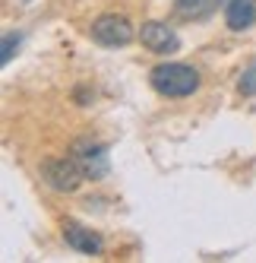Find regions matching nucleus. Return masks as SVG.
<instances>
[{"label":"nucleus","mask_w":256,"mask_h":263,"mask_svg":"<svg viewBox=\"0 0 256 263\" xmlns=\"http://www.w3.org/2000/svg\"><path fill=\"white\" fill-rule=\"evenodd\" d=\"M63 241L70 244L73 251H79V254H89V257H95L104 251V241L98 232H92L89 225H79V222H63Z\"/></svg>","instance_id":"obj_5"},{"label":"nucleus","mask_w":256,"mask_h":263,"mask_svg":"<svg viewBox=\"0 0 256 263\" xmlns=\"http://www.w3.org/2000/svg\"><path fill=\"white\" fill-rule=\"evenodd\" d=\"M237 92H241V96H256V64H250L244 73H241V83H237Z\"/></svg>","instance_id":"obj_10"},{"label":"nucleus","mask_w":256,"mask_h":263,"mask_svg":"<svg viewBox=\"0 0 256 263\" xmlns=\"http://www.w3.org/2000/svg\"><path fill=\"white\" fill-rule=\"evenodd\" d=\"M73 156L79 159L86 178H101L108 172V146L104 143H76Z\"/></svg>","instance_id":"obj_6"},{"label":"nucleus","mask_w":256,"mask_h":263,"mask_svg":"<svg viewBox=\"0 0 256 263\" xmlns=\"http://www.w3.org/2000/svg\"><path fill=\"white\" fill-rule=\"evenodd\" d=\"M139 42H142V48H149L152 54H171L180 45L174 29L168 23H158V20H149V23L139 26Z\"/></svg>","instance_id":"obj_4"},{"label":"nucleus","mask_w":256,"mask_h":263,"mask_svg":"<svg viewBox=\"0 0 256 263\" xmlns=\"http://www.w3.org/2000/svg\"><path fill=\"white\" fill-rule=\"evenodd\" d=\"M89 35H92V42L104 45V48H123V45H130L133 42V26L126 16L120 13H104L98 16V20L89 26Z\"/></svg>","instance_id":"obj_3"},{"label":"nucleus","mask_w":256,"mask_h":263,"mask_svg":"<svg viewBox=\"0 0 256 263\" xmlns=\"http://www.w3.org/2000/svg\"><path fill=\"white\" fill-rule=\"evenodd\" d=\"M222 0H177L174 10L180 20H203V16H209Z\"/></svg>","instance_id":"obj_8"},{"label":"nucleus","mask_w":256,"mask_h":263,"mask_svg":"<svg viewBox=\"0 0 256 263\" xmlns=\"http://www.w3.org/2000/svg\"><path fill=\"white\" fill-rule=\"evenodd\" d=\"M19 42H23V35H19V32H7V35H4V48H0V64H10V61H13V54H16V48H19Z\"/></svg>","instance_id":"obj_9"},{"label":"nucleus","mask_w":256,"mask_h":263,"mask_svg":"<svg viewBox=\"0 0 256 263\" xmlns=\"http://www.w3.org/2000/svg\"><path fill=\"white\" fill-rule=\"evenodd\" d=\"M225 23L231 32H244L256 23V0H228L225 4Z\"/></svg>","instance_id":"obj_7"},{"label":"nucleus","mask_w":256,"mask_h":263,"mask_svg":"<svg viewBox=\"0 0 256 263\" xmlns=\"http://www.w3.org/2000/svg\"><path fill=\"white\" fill-rule=\"evenodd\" d=\"M149 83L164 99H187L199 89V70L187 64H158L149 70Z\"/></svg>","instance_id":"obj_1"},{"label":"nucleus","mask_w":256,"mask_h":263,"mask_svg":"<svg viewBox=\"0 0 256 263\" xmlns=\"http://www.w3.org/2000/svg\"><path fill=\"white\" fill-rule=\"evenodd\" d=\"M41 178H45V184L51 187V191L73 194L86 181V172H82V165H79L76 156L73 159H45L41 162Z\"/></svg>","instance_id":"obj_2"}]
</instances>
